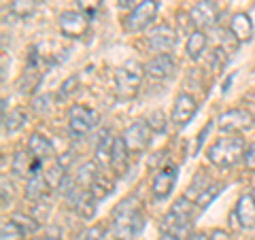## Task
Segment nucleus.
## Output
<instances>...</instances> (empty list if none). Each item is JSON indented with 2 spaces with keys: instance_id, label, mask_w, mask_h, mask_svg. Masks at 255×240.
Segmentation results:
<instances>
[{
  "instance_id": "nucleus-43",
  "label": "nucleus",
  "mask_w": 255,
  "mask_h": 240,
  "mask_svg": "<svg viewBox=\"0 0 255 240\" xmlns=\"http://www.w3.org/2000/svg\"><path fill=\"white\" fill-rule=\"evenodd\" d=\"M209 240H230V234H228L226 230H213Z\"/></svg>"
},
{
  "instance_id": "nucleus-45",
  "label": "nucleus",
  "mask_w": 255,
  "mask_h": 240,
  "mask_svg": "<svg viewBox=\"0 0 255 240\" xmlns=\"http://www.w3.org/2000/svg\"><path fill=\"white\" fill-rule=\"evenodd\" d=\"M157 240H181V238H179V236H174V234H170V232H162Z\"/></svg>"
},
{
  "instance_id": "nucleus-44",
  "label": "nucleus",
  "mask_w": 255,
  "mask_h": 240,
  "mask_svg": "<svg viewBox=\"0 0 255 240\" xmlns=\"http://www.w3.org/2000/svg\"><path fill=\"white\" fill-rule=\"evenodd\" d=\"M142 2V0H117V4L122 9H136V6Z\"/></svg>"
},
{
  "instance_id": "nucleus-23",
  "label": "nucleus",
  "mask_w": 255,
  "mask_h": 240,
  "mask_svg": "<svg viewBox=\"0 0 255 240\" xmlns=\"http://www.w3.org/2000/svg\"><path fill=\"white\" fill-rule=\"evenodd\" d=\"M206 49V34L202 30H194L191 34L187 36V43H185V51L191 60H198Z\"/></svg>"
},
{
  "instance_id": "nucleus-47",
  "label": "nucleus",
  "mask_w": 255,
  "mask_h": 240,
  "mask_svg": "<svg viewBox=\"0 0 255 240\" xmlns=\"http://www.w3.org/2000/svg\"><path fill=\"white\" fill-rule=\"evenodd\" d=\"M2 81H6V55H2Z\"/></svg>"
},
{
  "instance_id": "nucleus-12",
  "label": "nucleus",
  "mask_w": 255,
  "mask_h": 240,
  "mask_svg": "<svg viewBox=\"0 0 255 240\" xmlns=\"http://www.w3.org/2000/svg\"><path fill=\"white\" fill-rule=\"evenodd\" d=\"M174 43H177V32L168 23H162V26L153 28L149 34V47L157 53H168L174 47Z\"/></svg>"
},
{
  "instance_id": "nucleus-4",
  "label": "nucleus",
  "mask_w": 255,
  "mask_h": 240,
  "mask_svg": "<svg viewBox=\"0 0 255 240\" xmlns=\"http://www.w3.org/2000/svg\"><path fill=\"white\" fill-rule=\"evenodd\" d=\"M98 123V113L85 105H75L68 111V132L73 138H83Z\"/></svg>"
},
{
  "instance_id": "nucleus-28",
  "label": "nucleus",
  "mask_w": 255,
  "mask_h": 240,
  "mask_svg": "<svg viewBox=\"0 0 255 240\" xmlns=\"http://www.w3.org/2000/svg\"><path fill=\"white\" fill-rule=\"evenodd\" d=\"M221 187H223L221 183H211L209 187H204L202 194L196 198V206H198V209H206V206H209L213 200L221 194Z\"/></svg>"
},
{
  "instance_id": "nucleus-8",
  "label": "nucleus",
  "mask_w": 255,
  "mask_h": 240,
  "mask_svg": "<svg viewBox=\"0 0 255 240\" xmlns=\"http://www.w3.org/2000/svg\"><path fill=\"white\" fill-rule=\"evenodd\" d=\"M151 127L147 125V121H136V123H132L128 130L124 132V142H126V147L130 153H142L149 145H151Z\"/></svg>"
},
{
  "instance_id": "nucleus-14",
  "label": "nucleus",
  "mask_w": 255,
  "mask_h": 240,
  "mask_svg": "<svg viewBox=\"0 0 255 240\" xmlns=\"http://www.w3.org/2000/svg\"><path fill=\"white\" fill-rule=\"evenodd\" d=\"M234 213H236V217H238L241 228H245V230H253L255 228V200H253L251 194L238 198Z\"/></svg>"
},
{
  "instance_id": "nucleus-3",
  "label": "nucleus",
  "mask_w": 255,
  "mask_h": 240,
  "mask_svg": "<svg viewBox=\"0 0 255 240\" xmlns=\"http://www.w3.org/2000/svg\"><path fill=\"white\" fill-rule=\"evenodd\" d=\"M145 66H140L136 60H130L115 73V94L119 100H132L138 94L142 83Z\"/></svg>"
},
{
  "instance_id": "nucleus-1",
  "label": "nucleus",
  "mask_w": 255,
  "mask_h": 240,
  "mask_svg": "<svg viewBox=\"0 0 255 240\" xmlns=\"http://www.w3.org/2000/svg\"><path fill=\"white\" fill-rule=\"evenodd\" d=\"M147 226V219L140 211V202L136 196L126 198L124 202H119L113 211V238L115 240H132L138 236Z\"/></svg>"
},
{
  "instance_id": "nucleus-20",
  "label": "nucleus",
  "mask_w": 255,
  "mask_h": 240,
  "mask_svg": "<svg viewBox=\"0 0 255 240\" xmlns=\"http://www.w3.org/2000/svg\"><path fill=\"white\" fill-rule=\"evenodd\" d=\"M28 151L36 159H43V162H45V159H49L53 155V145H51V140L47 138V136L32 134L30 140H28Z\"/></svg>"
},
{
  "instance_id": "nucleus-33",
  "label": "nucleus",
  "mask_w": 255,
  "mask_h": 240,
  "mask_svg": "<svg viewBox=\"0 0 255 240\" xmlns=\"http://www.w3.org/2000/svg\"><path fill=\"white\" fill-rule=\"evenodd\" d=\"M77 6H79V11L87 15V17H92V15L98 13V9L102 6V0H77Z\"/></svg>"
},
{
  "instance_id": "nucleus-2",
  "label": "nucleus",
  "mask_w": 255,
  "mask_h": 240,
  "mask_svg": "<svg viewBox=\"0 0 255 240\" xmlns=\"http://www.w3.org/2000/svg\"><path fill=\"white\" fill-rule=\"evenodd\" d=\"M245 151L247 145L241 136H226V138L213 142L206 155H209V162L217 168H232L245 157Z\"/></svg>"
},
{
  "instance_id": "nucleus-18",
  "label": "nucleus",
  "mask_w": 255,
  "mask_h": 240,
  "mask_svg": "<svg viewBox=\"0 0 255 240\" xmlns=\"http://www.w3.org/2000/svg\"><path fill=\"white\" fill-rule=\"evenodd\" d=\"M113 149H115V138L111 136V132H102L98 142H96V162L100 166H111Z\"/></svg>"
},
{
  "instance_id": "nucleus-35",
  "label": "nucleus",
  "mask_w": 255,
  "mask_h": 240,
  "mask_svg": "<svg viewBox=\"0 0 255 240\" xmlns=\"http://www.w3.org/2000/svg\"><path fill=\"white\" fill-rule=\"evenodd\" d=\"M77 87H79V77H77V75L68 77L66 81L62 83V87H60V96H62V98H68L70 94H75V92H77Z\"/></svg>"
},
{
  "instance_id": "nucleus-30",
  "label": "nucleus",
  "mask_w": 255,
  "mask_h": 240,
  "mask_svg": "<svg viewBox=\"0 0 255 240\" xmlns=\"http://www.w3.org/2000/svg\"><path fill=\"white\" fill-rule=\"evenodd\" d=\"M43 177H45L47 185H49L51 189H58V187L62 185V181L66 179V174H64V168H62L60 164H55V166H51L47 172H43Z\"/></svg>"
},
{
  "instance_id": "nucleus-49",
  "label": "nucleus",
  "mask_w": 255,
  "mask_h": 240,
  "mask_svg": "<svg viewBox=\"0 0 255 240\" xmlns=\"http://www.w3.org/2000/svg\"><path fill=\"white\" fill-rule=\"evenodd\" d=\"M251 196H253V200H255V189H253V191H251Z\"/></svg>"
},
{
  "instance_id": "nucleus-17",
  "label": "nucleus",
  "mask_w": 255,
  "mask_h": 240,
  "mask_svg": "<svg viewBox=\"0 0 255 240\" xmlns=\"http://www.w3.org/2000/svg\"><path fill=\"white\" fill-rule=\"evenodd\" d=\"M100 177V164L98 162H85L79 166V170L75 174V185L81 189H90L96 179Z\"/></svg>"
},
{
  "instance_id": "nucleus-13",
  "label": "nucleus",
  "mask_w": 255,
  "mask_h": 240,
  "mask_svg": "<svg viewBox=\"0 0 255 240\" xmlns=\"http://www.w3.org/2000/svg\"><path fill=\"white\" fill-rule=\"evenodd\" d=\"M177 174L179 170L174 166H166L162 168L157 174H155V179H153V196L157 200H166L170 194H172V189H174V183H177Z\"/></svg>"
},
{
  "instance_id": "nucleus-37",
  "label": "nucleus",
  "mask_w": 255,
  "mask_h": 240,
  "mask_svg": "<svg viewBox=\"0 0 255 240\" xmlns=\"http://www.w3.org/2000/svg\"><path fill=\"white\" fill-rule=\"evenodd\" d=\"M105 234H107V226L98 223V226H94V228L87 230L81 240H105Z\"/></svg>"
},
{
  "instance_id": "nucleus-46",
  "label": "nucleus",
  "mask_w": 255,
  "mask_h": 240,
  "mask_svg": "<svg viewBox=\"0 0 255 240\" xmlns=\"http://www.w3.org/2000/svg\"><path fill=\"white\" fill-rule=\"evenodd\" d=\"M187 240H209V236L202 234V232H198V234H189Z\"/></svg>"
},
{
  "instance_id": "nucleus-42",
  "label": "nucleus",
  "mask_w": 255,
  "mask_h": 240,
  "mask_svg": "<svg viewBox=\"0 0 255 240\" xmlns=\"http://www.w3.org/2000/svg\"><path fill=\"white\" fill-rule=\"evenodd\" d=\"M211 127H213V121H211V123H206V127H204V130L200 132V136H198V145H196V153H198V151H200V147H202V142L206 140V134H209V132H211Z\"/></svg>"
},
{
  "instance_id": "nucleus-41",
  "label": "nucleus",
  "mask_w": 255,
  "mask_h": 240,
  "mask_svg": "<svg viewBox=\"0 0 255 240\" xmlns=\"http://www.w3.org/2000/svg\"><path fill=\"white\" fill-rule=\"evenodd\" d=\"M70 162H73V151H66L64 155H60V157H58V164L64 168V170H66V168L70 166Z\"/></svg>"
},
{
  "instance_id": "nucleus-21",
  "label": "nucleus",
  "mask_w": 255,
  "mask_h": 240,
  "mask_svg": "<svg viewBox=\"0 0 255 240\" xmlns=\"http://www.w3.org/2000/svg\"><path fill=\"white\" fill-rule=\"evenodd\" d=\"M51 187L47 185V181L43 174H36V177H30L28 183H26V198L30 202H38V200H43L45 194L49 191Z\"/></svg>"
},
{
  "instance_id": "nucleus-19",
  "label": "nucleus",
  "mask_w": 255,
  "mask_h": 240,
  "mask_svg": "<svg viewBox=\"0 0 255 240\" xmlns=\"http://www.w3.org/2000/svg\"><path fill=\"white\" fill-rule=\"evenodd\" d=\"M34 164H36V157L30 153V151H17L13 157V172L17 177H34Z\"/></svg>"
},
{
  "instance_id": "nucleus-6",
  "label": "nucleus",
  "mask_w": 255,
  "mask_h": 240,
  "mask_svg": "<svg viewBox=\"0 0 255 240\" xmlns=\"http://www.w3.org/2000/svg\"><path fill=\"white\" fill-rule=\"evenodd\" d=\"M155 15H157V2L155 0H142L136 9H132L130 15L126 17L124 28L128 32H142L153 23Z\"/></svg>"
},
{
  "instance_id": "nucleus-39",
  "label": "nucleus",
  "mask_w": 255,
  "mask_h": 240,
  "mask_svg": "<svg viewBox=\"0 0 255 240\" xmlns=\"http://www.w3.org/2000/svg\"><path fill=\"white\" fill-rule=\"evenodd\" d=\"M243 162H245V168H247V170H249V172H255V142L247 147Z\"/></svg>"
},
{
  "instance_id": "nucleus-50",
  "label": "nucleus",
  "mask_w": 255,
  "mask_h": 240,
  "mask_svg": "<svg viewBox=\"0 0 255 240\" xmlns=\"http://www.w3.org/2000/svg\"><path fill=\"white\" fill-rule=\"evenodd\" d=\"M251 115H253V123H255V111H253V113H251Z\"/></svg>"
},
{
  "instance_id": "nucleus-22",
  "label": "nucleus",
  "mask_w": 255,
  "mask_h": 240,
  "mask_svg": "<svg viewBox=\"0 0 255 240\" xmlns=\"http://www.w3.org/2000/svg\"><path fill=\"white\" fill-rule=\"evenodd\" d=\"M128 155H130V151H128L124 138H115V149H113V159H111V168H113L117 174H126V170H128Z\"/></svg>"
},
{
  "instance_id": "nucleus-27",
  "label": "nucleus",
  "mask_w": 255,
  "mask_h": 240,
  "mask_svg": "<svg viewBox=\"0 0 255 240\" xmlns=\"http://www.w3.org/2000/svg\"><path fill=\"white\" fill-rule=\"evenodd\" d=\"M0 240H26V232L13 219L2 221V226H0Z\"/></svg>"
},
{
  "instance_id": "nucleus-36",
  "label": "nucleus",
  "mask_w": 255,
  "mask_h": 240,
  "mask_svg": "<svg viewBox=\"0 0 255 240\" xmlns=\"http://www.w3.org/2000/svg\"><path fill=\"white\" fill-rule=\"evenodd\" d=\"M226 62H228V53H226V49H223V47H217V49L213 51V58H211V66H213V70H221Z\"/></svg>"
},
{
  "instance_id": "nucleus-29",
  "label": "nucleus",
  "mask_w": 255,
  "mask_h": 240,
  "mask_svg": "<svg viewBox=\"0 0 255 240\" xmlns=\"http://www.w3.org/2000/svg\"><path fill=\"white\" fill-rule=\"evenodd\" d=\"M147 125L151 127V132H157V134H164L166 132V125H168V121H166V115H164V111H151V113L147 115Z\"/></svg>"
},
{
  "instance_id": "nucleus-26",
  "label": "nucleus",
  "mask_w": 255,
  "mask_h": 240,
  "mask_svg": "<svg viewBox=\"0 0 255 240\" xmlns=\"http://www.w3.org/2000/svg\"><path fill=\"white\" fill-rule=\"evenodd\" d=\"M11 13L15 17L28 19L36 13V0H13L11 2Z\"/></svg>"
},
{
  "instance_id": "nucleus-11",
  "label": "nucleus",
  "mask_w": 255,
  "mask_h": 240,
  "mask_svg": "<svg viewBox=\"0 0 255 240\" xmlns=\"http://www.w3.org/2000/svg\"><path fill=\"white\" fill-rule=\"evenodd\" d=\"M174 60L170 58L168 53H157L155 58H151L147 64H145V75L149 79H155V81H166L174 75Z\"/></svg>"
},
{
  "instance_id": "nucleus-38",
  "label": "nucleus",
  "mask_w": 255,
  "mask_h": 240,
  "mask_svg": "<svg viewBox=\"0 0 255 240\" xmlns=\"http://www.w3.org/2000/svg\"><path fill=\"white\" fill-rule=\"evenodd\" d=\"M166 155H168V153H166V151H159V153H155L153 157L149 159V170L159 172V170H162V168H166V166H164V159H166Z\"/></svg>"
},
{
  "instance_id": "nucleus-15",
  "label": "nucleus",
  "mask_w": 255,
  "mask_h": 240,
  "mask_svg": "<svg viewBox=\"0 0 255 240\" xmlns=\"http://www.w3.org/2000/svg\"><path fill=\"white\" fill-rule=\"evenodd\" d=\"M230 32L238 43H249L253 38V21L247 13H236L230 21Z\"/></svg>"
},
{
  "instance_id": "nucleus-24",
  "label": "nucleus",
  "mask_w": 255,
  "mask_h": 240,
  "mask_svg": "<svg viewBox=\"0 0 255 240\" xmlns=\"http://www.w3.org/2000/svg\"><path fill=\"white\" fill-rule=\"evenodd\" d=\"M26 123H28V113L23 109H15L2 119V130L6 134H15V132H19Z\"/></svg>"
},
{
  "instance_id": "nucleus-25",
  "label": "nucleus",
  "mask_w": 255,
  "mask_h": 240,
  "mask_svg": "<svg viewBox=\"0 0 255 240\" xmlns=\"http://www.w3.org/2000/svg\"><path fill=\"white\" fill-rule=\"evenodd\" d=\"M113 189H115V183L113 181H109L105 174H100L98 179H96V183L90 187V191H92V196L98 200V202H102L105 198H109L111 194H113Z\"/></svg>"
},
{
  "instance_id": "nucleus-31",
  "label": "nucleus",
  "mask_w": 255,
  "mask_h": 240,
  "mask_svg": "<svg viewBox=\"0 0 255 240\" xmlns=\"http://www.w3.org/2000/svg\"><path fill=\"white\" fill-rule=\"evenodd\" d=\"M11 219L17 223V226H19L23 232H26V234H34V232L41 228V223H38L34 217H30V215H23V213H15Z\"/></svg>"
},
{
  "instance_id": "nucleus-7",
  "label": "nucleus",
  "mask_w": 255,
  "mask_h": 240,
  "mask_svg": "<svg viewBox=\"0 0 255 240\" xmlns=\"http://www.w3.org/2000/svg\"><path fill=\"white\" fill-rule=\"evenodd\" d=\"M60 32L68 38H81L90 30V17L81 11H64L58 19Z\"/></svg>"
},
{
  "instance_id": "nucleus-32",
  "label": "nucleus",
  "mask_w": 255,
  "mask_h": 240,
  "mask_svg": "<svg viewBox=\"0 0 255 240\" xmlns=\"http://www.w3.org/2000/svg\"><path fill=\"white\" fill-rule=\"evenodd\" d=\"M170 211H174V213H179L181 217H185V219H191V215H194V211H196V202L194 200H189V198H179L177 202L172 204V209Z\"/></svg>"
},
{
  "instance_id": "nucleus-5",
  "label": "nucleus",
  "mask_w": 255,
  "mask_h": 240,
  "mask_svg": "<svg viewBox=\"0 0 255 240\" xmlns=\"http://www.w3.org/2000/svg\"><path fill=\"white\" fill-rule=\"evenodd\" d=\"M217 125H219V130L223 134L234 136L238 132L249 130V127L255 125V123H253L251 111H247V109H230V111H226V113L219 115Z\"/></svg>"
},
{
  "instance_id": "nucleus-16",
  "label": "nucleus",
  "mask_w": 255,
  "mask_h": 240,
  "mask_svg": "<svg viewBox=\"0 0 255 240\" xmlns=\"http://www.w3.org/2000/svg\"><path fill=\"white\" fill-rule=\"evenodd\" d=\"M189 221L191 219H185V217H181L179 213H174V211H168L164 215V219H162V230L164 232H170V234L174 236H179L181 240H187V232H189Z\"/></svg>"
},
{
  "instance_id": "nucleus-51",
  "label": "nucleus",
  "mask_w": 255,
  "mask_h": 240,
  "mask_svg": "<svg viewBox=\"0 0 255 240\" xmlns=\"http://www.w3.org/2000/svg\"><path fill=\"white\" fill-rule=\"evenodd\" d=\"M32 240H43V238H32Z\"/></svg>"
},
{
  "instance_id": "nucleus-48",
  "label": "nucleus",
  "mask_w": 255,
  "mask_h": 240,
  "mask_svg": "<svg viewBox=\"0 0 255 240\" xmlns=\"http://www.w3.org/2000/svg\"><path fill=\"white\" fill-rule=\"evenodd\" d=\"M43 240H62V238H60V236H51V234H49V236H45Z\"/></svg>"
},
{
  "instance_id": "nucleus-9",
  "label": "nucleus",
  "mask_w": 255,
  "mask_h": 240,
  "mask_svg": "<svg viewBox=\"0 0 255 240\" xmlns=\"http://www.w3.org/2000/svg\"><path fill=\"white\" fill-rule=\"evenodd\" d=\"M198 113V102L194 100V96L189 94H179L177 98H174V107H172V123L174 127H185L191 119H194V115Z\"/></svg>"
},
{
  "instance_id": "nucleus-34",
  "label": "nucleus",
  "mask_w": 255,
  "mask_h": 240,
  "mask_svg": "<svg viewBox=\"0 0 255 240\" xmlns=\"http://www.w3.org/2000/svg\"><path fill=\"white\" fill-rule=\"evenodd\" d=\"M32 107H34V111L38 115H45L47 111L51 109V96L49 94H43V96H36L34 102H32Z\"/></svg>"
},
{
  "instance_id": "nucleus-40",
  "label": "nucleus",
  "mask_w": 255,
  "mask_h": 240,
  "mask_svg": "<svg viewBox=\"0 0 255 240\" xmlns=\"http://www.w3.org/2000/svg\"><path fill=\"white\" fill-rule=\"evenodd\" d=\"M0 183H2V206L6 209V206H9V200H11V183L6 177L0 179Z\"/></svg>"
},
{
  "instance_id": "nucleus-10",
  "label": "nucleus",
  "mask_w": 255,
  "mask_h": 240,
  "mask_svg": "<svg viewBox=\"0 0 255 240\" xmlns=\"http://www.w3.org/2000/svg\"><path fill=\"white\" fill-rule=\"evenodd\" d=\"M217 4L213 2V0H200V2H196L194 6H191L189 11V19H191V26H196L198 30L204 28H211L215 21H217Z\"/></svg>"
}]
</instances>
